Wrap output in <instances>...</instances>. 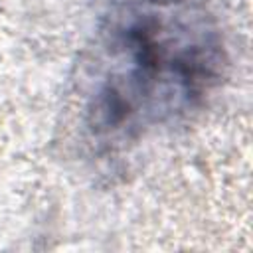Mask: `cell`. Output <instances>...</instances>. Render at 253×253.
Here are the masks:
<instances>
[{
    "label": "cell",
    "mask_w": 253,
    "mask_h": 253,
    "mask_svg": "<svg viewBox=\"0 0 253 253\" xmlns=\"http://www.w3.org/2000/svg\"><path fill=\"white\" fill-rule=\"evenodd\" d=\"M227 57L221 30L200 0H117L99 30L85 126L123 148L200 107Z\"/></svg>",
    "instance_id": "cell-1"
}]
</instances>
